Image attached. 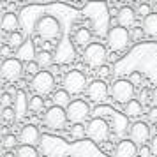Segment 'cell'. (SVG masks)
Wrapping results in <instances>:
<instances>
[{"instance_id": "cell-1", "label": "cell", "mask_w": 157, "mask_h": 157, "mask_svg": "<svg viewBox=\"0 0 157 157\" xmlns=\"http://www.w3.org/2000/svg\"><path fill=\"white\" fill-rule=\"evenodd\" d=\"M36 32H37V36L41 39H44V41H55L60 36V23H58V20L55 16L46 14L37 20Z\"/></svg>"}, {"instance_id": "cell-2", "label": "cell", "mask_w": 157, "mask_h": 157, "mask_svg": "<svg viewBox=\"0 0 157 157\" xmlns=\"http://www.w3.org/2000/svg\"><path fill=\"white\" fill-rule=\"evenodd\" d=\"M106 43L111 51H124L131 43V32L122 27H111L106 34Z\"/></svg>"}, {"instance_id": "cell-3", "label": "cell", "mask_w": 157, "mask_h": 157, "mask_svg": "<svg viewBox=\"0 0 157 157\" xmlns=\"http://www.w3.org/2000/svg\"><path fill=\"white\" fill-rule=\"evenodd\" d=\"M86 136L92 140L94 143H106L109 138V125L104 118L101 117H94L90 122L86 124Z\"/></svg>"}, {"instance_id": "cell-4", "label": "cell", "mask_w": 157, "mask_h": 157, "mask_svg": "<svg viewBox=\"0 0 157 157\" xmlns=\"http://www.w3.org/2000/svg\"><path fill=\"white\" fill-rule=\"evenodd\" d=\"M83 60L88 67L101 69L106 62V48L101 43H92L88 48L83 50Z\"/></svg>"}, {"instance_id": "cell-5", "label": "cell", "mask_w": 157, "mask_h": 157, "mask_svg": "<svg viewBox=\"0 0 157 157\" xmlns=\"http://www.w3.org/2000/svg\"><path fill=\"white\" fill-rule=\"evenodd\" d=\"M109 95L117 102L127 104L134 97V85L129 79H117L113 85H111V88H109Z\"/></svg>"}, {"instance_id": "cell-6", "label": "cell", "mask_w": 157, "mask_h": 157, "mask_svg": "<svg viewBox=\"0 0 157 157\" xmlns=\"http://www.w3.org/2000/svg\"><path fill=\"white\" fill-rule=\"evenodd\" d=\"M30 85H32V90L36 92V95L44 97V95H48V94H51L55 90V76L50 71H41L37 76L32 78Z\"/></svg>"}, {"instance_id": "cell-7", "label": "cell", "mask_w": 157, "mask_h": 157, "mask_svg": "<svg viewBox=\"0 0 157 157\" xmlns=\"http://www.w3.org/2000/svg\"><path fill=\"white\" fill-rule=\"evenodd\" d=\"M86 85V76L81 71H69L64 76V90L69 95H78L85 90Z\"/></svg>"}, {"instance_id": "cell-8", "label": "cell", "mask_w": 157, "mask_h": 157, "mask_svg": "<svg viewBox=\"0 0 157 157\" xmlns=\"http://www.w3.org/2000/svg\"><path fill=\"white\" fill-rule=\"evenodd\" d=\"M44 125L50 129H64L65 124H67V109L64 108H58V106H53L48 108L46 109V113H44Z\"/></svg>"}, {"instance_id": "cell-9", "label": "cell", "mask_w": 157, "mask_h": 157, "mask_svg": "<svg viewBox=\"0 0 157 157\" xmlns=\"http://www.w3.org/2000/svg\"><path fill=\"white\" fill-rule=\"evenodd\" d=\"M23 71H25V65L18 58H6L2 62V67H0V74H2L4 81H16V79H20Z\"/></svg>"}, {"instance_id": "cell-10", "label": "cell", "mask_w": 157, "mask_h": 157, "mask_svg": "<svg viewBox=\"0 0 157 157\" xmlns=\"http://www.w3.org/2000/svg\"><path fill=\"white\" fill-rule=\"evenodd\" d=\"M88 117H90V106L83 99L72 101L69 104V108H67V118H69L71 124H81Z\"/></svg>"}, {"instance_id": "cell-11", "label": "cell", "mask_w": 157, "mask_h": 157, "mask_svg": "<svg viewBox=\"0 0 157 157\" xmlns=\"http://www.w3.org/2000/svg\"><path fill=\"white\" fill-rule=\"evenodd\" d=\"M129 136H131V141H132V143L143 147V145L150 140V127H148V124H145V122H141V120L134 122V124L131 125Z\"/></svg>"}, {"instance_id": "cell-12", "label": "cell", "mask_w": 157, "mask_h": 157, "mask_svg": "<svg viewBox=\"0 0 157 157\" xmlns=\"http://www.w3.org/2000/svg\"><path fill=\"white\" fill-rule=\"evenodd\" d=\"M109 88L102 79H94L90 85L86 86V97L92 101V102H102L108 97Z\"/></svg>"}, {"instance_id": "cell-13", "label": "cell", "mask_w": 157, "mask_h": 157, "mask_svg": "<svg viewBox=\"0 0 157 157\" xmlns=\"http://www.w3.org/2000/svg\"><path fill=\"white\" fill-rule=\"evenodd\" d=\"M18 138H20V143H21V145H27V147H36L37 143L41 141V132H39V129H37L36 125L29 124V125L21 127Z\"/></svg>"}, {"instance_id": "cell-14", "label": "cell", "mask_w": 157, "mask_h": 157, "mask_svg": "<svg viewBox=\"0 0 157 157\" xmlns=\"http://www.w3.org/2000/svg\"><path fill=\"white\" fill-rule=\"evenodd\" d=\"M138 147L131 140H122L117 143L113 152V157H138Z\"/></svg>"}, {"instance_id": "cell-15", "label": "cell", "mask_w": 157, "mask_h": 157, "mask_svg": "<svg viewBox=\"0 0 157 157\" xmlns=\"http://www.w3.org/2000/svg\"><path fill=\"white\" fill-rule=\"evenodd\" d=\"M136 11L132 7H122L118 11V14H117V21H118V27L122 29H131V27H134V21H136Z\"/></svg>"}, {"instance_id": "cell-16", "label": "cell", "mask_w": 157, "mask_h": 157, "mask_svg": "<svg viewBox=\"0 0 157 157\" xmlns=\"http://www.w3.org/2000/svg\"><path fill=\"white\" fill-rule=\"evenodd\" d=\"M0 27H2V30H4V32H7L9 36H11V34H14V32H18V29H20L18 16H16L14 13H6V14L2 16Z\"/></svg>"}, {"instance_id": "cell-17", "label": "cell", "mask_w": 157, "mask_h": 157, "mask_svg": "<svg viewBox=\"0 0 157 157\" xmlns=\"http://www.w3.org/2000/svg\"><path fill=\"white\" fill-rule=\"evenodd\" d=\"M14 111H16V117H18V120H21L23 117L27 115L29 111V101H27V95H25V90H18L14 97Z\"/></svg>"}, {"instance_id": "cell-18", "label": "cell", "mask_w": 157, "mask_h": 157, "mask_svg": "<svg viewBox=\"0 0 157 157\" xmlns=\"http://www.w3.org/2000/svg\"><path fill=\"white\" fill-rule=\"evenodd\" d=\"M16 57H18V60H25V64L32 62L34 57H36V48H34V43H32L30 39H27V41L23 43L21 48L16 51Z\"/></svg>"}, {"instance_id": "cell-19", "label": "cell", "mask_w": 157, "mask_h": 157, "mask_svg": "<svg viewBox=\"0 0 157 157\" xmlns=\"http://www.w3.org/2000/svg\"><path fill=\"white\" fill-rule=\"evenodd\" d=\"M74 43L79 48H88L92 44V32L86 29V27H79L74 32Z\"/></svg>"}, {"instance_id": "cell-20", "label": "cell", "mask_w": 157, "mask_h": 157, "mask_svg": "<svg viewBox=\"0 0 157 157\" xmlns=\"http://www.w3.org/2000/svg\"><path fill=\"white\" fill-rule=\"evenodd\" d=\"M141 29L145 30V34L150 37H157V13L148 14L141 23Z\"/></svg>"}, {"instance_id": "cell-21", "label": "cell", "mask_w": 157, "mask_h": 157, "mask_svg": "<svg viewBox=\"0 0 157 157\" xmlns=\"http://www.w3.org/2000/svg\"><path fill=\"white\" fill-rule=\"evenodd\" d=\"M124 113H125L127 118H138V117H141L143 102H140L138 99H132L131 102H127V104L124 106Z\"/></svg>"}, {"instance_id": "cell-22", "label": "cell", "mask_w": 157, "mask_h": 157, "mask_svg": "<svg viewBox=\"0 0 157 157\" xmlns=\"http://www.w3.org/2000/svg\"><path fill=\"white\" fill-rule=\"evenodd\" d=\"M53 102H55V106L67 109L72 101H71V95H69V94L65 92L64 88H62V90H57V92L53 94Z\"/></svg>"}, {"instance_id": "cell-23", "label": "cell", "mask_w": 157, "mask_h": 157, "mask_svg": "<svg viewBox=\"0 0 157 157\" xmlns=\"http://www.w3.org/2000/svg\"><path fill=\"white\" fill-rule=\"evenodd\" d=\"M43 108H44V99L41 95H34V97L29 99V109L32 113H41Z\"/></svg>"}, {"instance_id": "cell-24", "label": "cell", "mask_w": 157, "mask_h": 157, "mask_svg": "<svg viewBox=\"0 0 157 157\" xmlns=\"http://www.w3.org/2000/svg\"><path fill=\"white\" fill-rule=\"evenodd\" d=\"M23 43H25V39H23V36L20 32H14V34H11V36L7 37V46L13 48V50H16V51L23 46Z\"/></svg>"}, {"instance_id": "cell-25", "label": "cell", "mask_w": 157, "mask_h": 157, "mask_svg": "<svg viewBox=\"0 0 157 157\" xmlns=\"http://www.w3.org/2000/svg\"><path fill=\"white\" fill-rule=\"evenodd\" d=\"M36 60L43 69H46V67H50V65L53 64V55H51L50 51H39Z\"/></svg>"}, {"instance_id": "cell-26", "label": "cell", "mask_w": 157, "mask_h": 157, "mask_svg": "<svg viewBox=\"0 0 157 157\" xmlns=\"http://www.w3.org/2000/svg\"><path fill=\"white\" fill-rule=\"evenodd\" d=\"M16 157H39L36 147H27V145H20L16 148Z\"/></svg>"}, {"instance_id": "cell-27", "label": "cell", "mask_w": 157, "mask_h": 157, "mask_svg": "<svg viewBox=\"0 0 157 157\" xmlns=\"http://www.w3.org/2000/svg\"><path fill=\"white\" fill-rule=\"evenodd\" d=\"M86 136V127L83 124H72L71 125V138L74 140H83Z\"/></svg>"}, {"instance_id": "cell-28", "label": "cell", "mask_w": 157, "mask_h": 157, "mask_svg": "<svg viewBox=\"0 0 157 157\" xmlns=\"http://www.w3.org/2000/svg\"><path fill=\"white\" fill-rule=\"evenodd\" d=\"M16 120H18V117H16L14 108H4L2 109V122L4 124H13Z\"/></svg>"}, {"instance_id": "cell-29", "label": "cell", "mask_w": 157, "mask_h": 157, "mask_svg": "<svg viewBox=\"0 0 157 157\" xmlns=\"http://www.w3.org/2000/svg\"><path fill=\"white\" fill-rule=\"evenodd\" d=\"M18 143H20V138L14 136V134H6V136H4V140H2V145H4V148H6V150L14 148Z\"/></svg>"}, {"instance_id": "cell-30", "label": "cell", "mask_w": 157, "mask_h": 157, "mask_svg": "<svg viewBox=\"0 0 157 157\" xmlns=\"http://www.w3.org/2000/svg\"><path fill=\"white\" fill-rule=\"evenodd\" d=\"M25 71L34 78V76H37V74L41 72V65L37 64V60H32V62H29V64H25Z\"/></svg>"}, {"instance_id": "cell-31", "label": "cell", "mask_w": 157, "mask_h": 157, "mask_svg": "<svg viewBox=\"0 0 157 157\" xmlns=\"http://www.w3.org/2000/svg\"><path fill=\"white\" fill-rule=\"evenodd\" d=\"M136 14L141 16L143 20H145V18H147L148 14H152V11H150V6H148V4H140V6H138V9H136Z\"/></svg>"}, {"instance_id": "cell-32", "label": "cell", "mask_w": 157, "mask_h": 157, "mask_svg": "<svg viewBox=\"0 0 157 157\" xmlns=\"http://www.w3.org/2000/svg\"><path fill=\"white\" fill-rule=\"evenodd\" d=\"M129 81L132 83V85H141V81H143V74L140 71H132L131 74H129Z\"/></svg>"}, {"instance_id": "cell-33", "label": "cell", "mask_w": 157, "mask_h": 157, "mask_svg": "<svg viewBox=\"0 0 157 157\" xmlns=\"http://www.w3.org/2000/svg\"><path fill=\"white\" fill-rule=\"evenodd\" d=\"M13 102H14V99L11 97V94H7V92H4V94H2V99H0L2 109H4V108H13V106H11Z\"/></svg>"}, {"instance_id": "cell-34", "label": "cell", "mask_w": 157, "mask_h": 157, "mask_svg": "<svg viewBox=\"0 0 157 157\" xmlns=\"http://www.w3.org/2000/svg\"><path fill=\"white\" fill-rule=\"evenodd\" d=\"M145 34V30L141 27H134V29H131V39H134V41H140Z\"/></svg>"}, {"instance_id": "cell-35", "label": "cell", "mask_w": 157, "mask_h": 157, "mask_svg": "<svg viewBox=\"0 0 157 157\" xmlns=\"http://www.w3.org/2000/svg\"><path fill=\"white\" fill-rule=\"evenodd\" d=\"M138 157H152V148L147 147V145L140 147V150H138Z\"/></svg>"}, {"instance_id": "cell-36", "label": "cell", "mask_w": 157, "mask_h": 157, "mask_svg": "<svg viewBox=\"0 0 157 157\" xmlns=\"http://www.w3.org/2000/svg\"><path fill=\"white\" fill-rule=\"evenodd\" d=\"M97 76H99V79H104L109 78V67H106V65H102L101 69H97Z\"/></svg>"}, {"instance_id": "cell-37", "label": "cell", "mask_w": 157, "mask_h": 157, "mask_svg": "<svg viewBox=\"0 0 157 157\" xmlns=\"http://www.w3.org/2000/svg\"><path fill=\"white\" fill-rule=\"evenodd\" d=\"M147 117H148V120L152 122V124H157V108L152 106L148 109V113H147Z\"/></svg>"}, {"instance_id": "cell-38", "label": "cell", "mask_w": 157, "mask_h": 157, "mask_svg": "<svg viewBox=\"0 0 157 157\" xmlns=\"http://www.w3.org/2000/svg\"><path fill=\"white\" fill-rule=\"evenodd\" d=\"M150 148H152V154H155V157H157V134L152 138V141H150Z\"/></svg>"}, {"instance_id": "cell-39", "label": "cell", "mask_w": 157, "mask_h": 157, "mask_svg": "<svg viewBox=\"0 0 157 157\" xmlns=\"http://www.w3.org/2000/svg\"><path fill=\"white\" fill-rule=\"evenodd\" d=\"M150 99H152V102H154V106L157 108V86L150 92Z\"/></svg>"}, {"instance_id": "cell-40", "label": "cell", "mask_w": 157, "mask_h": 157, "mask_svg": "<svg viewBox=\"0 0 157 157\" xmlns=\"http://www.w3.org/2000/svg\"><path fill=\"white\" fill-rule=\"evenodd\" d=\"M13 50V48H9L7 44H6V46H4V48H2V55H4V57H7L9 55V51Z\"/></svg>"}, {"instance_id": "cell-41", "label": "cell", "mask_w": 157, "mask_h": 157, "mask_svg": "<svg viewBox=\"0 0 157 157\" xmlns=\"http://www.w3.org/2000/svg\"><path fill=\"white\" fill-rule=\"evenodd\" d=\"M2 157H16V154H13V152H6Z\"/></svg>"}]
</instances>
